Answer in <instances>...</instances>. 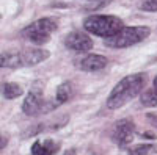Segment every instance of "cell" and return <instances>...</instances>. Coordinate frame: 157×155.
I'll return each instance as SVG.
<instances>
[{"instance_id":"cell-1","label":"cell","mask_w":157,"mask_h":155,"mask_svg":"<svg viewBox=\"0 0 157 155\" xmlns=\"http://www.w3.org/2000/svg\"><path fill=\"white\" fill-rule=\"evenodd\" d=\"M146 83V75L145 74H132L127 75L118 83L107 99V107L110 110H118L123 105H126L127 102H130L134 97H137Z\"/></svg>"},{"instance_id":"cell-11","label":"cell","mask_w":157,"mask_h":155,"mask_svg":"<svg viewBox=\"0 0 157 155\" xmlns=\"http://www.w3.org/2000/svg\"><path fill=\"white\" fill-rule=\"evenodd\" d=\"M71 96V85L68 82L61 83L58 88H57V96H55V100H54V105H61L64 103Z\"/></svg>"},{"instance_id":"cell-4","label":"cell","mask_w":157,"mask_h":155,"mask_svg":"<svg viewBox=\"0 0 157 155\" xmlns=\"http://www.w3.org/2000/svg\"><path fill=\"white\" fill-rule=\"evenodd\" d=\"M57 22L50 17H43V19H38L33 24H30L29 27H25L22 30V36L25 39H29L33 44H46L50 39V35L57 30Z\"/></svg>"},{"instance_id":"cell-13","label":"cell","mask_w":157,"mask_h":155,"mask_svg":"<svg viewBox=\"0 0 157 155\" xmlns=\"http://www.w3.org/2000/svg\"><path fill=\"white\" fill-rule=\"evenodd\" d=\"M141 103L145 107H157V89H149V91L141 94Z\"/></svg>"},{"instance_id":"cell-9","label":"cell","mask_w":157,"mask_h":155,"mask_svg":"<svg viewBox=\"0 0 157 155\" xmlns=\"http://www.w3.org/2000/svg\"><path fill=\"white\" fill-rule=\"evenodd\" d=\"M0 68H6V69L24 68L21 50L19 52H3V54H0Z\"/></svg>"},{"instance_id":"cell-14","label":"cell","mask_w":157,"mask_h":155,"mask_svg":"<svg viewBox=\"0 0 157 155\" xmlns=\"http://www.w3.org/2000/svg\"><path fill=\"white\" fill-rule=\"evenodd\" d=\"M152 150H154V149H152V146H149V144L137 146V147H134V149L129 150V155H148V153H151Z\"/></svg>"},{"instance_id":"cell-15","label":"cell","mask_w":157,"mask_h":155,"mask_svg":"<svg viewBox=\"0 0 157 155\" xmlns=\"http://www.w3.org/2000/svg\"><path fill=\"white\" fill-rule=\"evenodd\" d=\"M140 9L143 11H157V0H140Z\"/></svg>"},{"instance_id":"cell-12","label":"cell","mask_w":157,"mask_h":155,"mask_svg":"<svg viewBox=\"0 0 157 155\" xmlns=\"http://www.w3.org/2000/svg\"><path fill=\"white\" fill-rule=\"evenodd\" d=\"M2 93L6 99H16V97L22 96V88L16 83H5L2 88Z\"/></svg>"},{"instance_id":"cell-7","label":"cell","mask_w":157,"mask_h":155,"mask_svg":"<svg viewBox=\"0 0 157 155\" xmlns=\"http://www.w3.org/2000/svg\"><path fill=\"white\" fill-rule=\"evenodd\" d=\"M64 46L71 50H75V52H86L93 47V41H91V38L85 33L72 31L64 38Z\"/></svg>"},{"instance_id":"cell-3","label":"cell","mask_w":157,"mask_h":155,"mask_svg":"<svg viewBox=\"0 0 157 155\" xmlns=\"http://www.w3.org/2000/svg\"><path fill=\"white\" fill-rule=\"evenodd\" d=\"M149 33H151V30L148 27H124L116 35L105 38V46H109L112 49L130 47L134 44L141 42L143 39H146L149 36Z\"/></svg>"},{"instance_id":"cell-17","label":"cell","mask_w":157,"mask_h":155,"mask_svg":"<svg viewBox=\"0 0 157 155\" xmlns=\"http://www.w3.org/2000/svg\"><path fill=\"white\" fill-rule=\"evenodd\" d=\"M6 143H8V138L3 136V135H0V150H2V149L6 146Z\"/></svg>"},{"instance_id":"cell-16","label":"cell","mask_w":157,"mask_h":155,"mask_svg":"<svg viewBox=\"0 0 157 155\" xmlns=\"http://www.w3.org/2000/svg\"><path fill=\"white\" fill-rule=\"evenodd\" d=\"M146 118L151 121V124H152V125H155V127H157V116H155V114H152V113H148V114H146Z\"/></svg>"},{"instance_id":"cell-2","label":"cell","mask_w":157,"mask_h":155,"mask_svg":"<svg viewBox=\"0 0 157 155\" xmlns=\"http://www.w3.org/2000/svg\"><path fill=\"white\" fill-rule=\"evenodd\" d=\"M83 27L86 31L93 33L96 36L102 38H110L116 35L120 30L124 28L123 20L116 16H105V14H96V16H90L85 19Z\"/></svg>"},{"instance_id":"cell-19","label":"cell","mask_w":157,"mask_h":155,"mask_svg":"<svg viewBox=\"0 0 157 155\" xmlns=\"http://www.w3.org/2000/svg\"><path fill=\"white\" fill-rule=\"evenodd\" d=\"M64 155H72V153H71V152H66V153H64Z\"/></svg>"},{"instance_id":"cell-5","label":"cell","mask_w":157,"mask_h":155,"mask_svg":"<svg viewBox=\"0 0 157 155\" xmlns=\"http://www.w3.org/2000/svg\"><path fill=\"white\" fill-rule=\"evenodd\" d=\"M134 132H135V125L130 119H121L118 121L113 127V133L112 138L118 146H127L132 143L134 139Z\"/></svg>"},{"instance_id":"cell-18","label":"cell","mask_w":157,"mask_h":155,"mask_svg":"<svg viewBox=\"0 0 157 155\" xmlns=\"http://www.w3.org/2000/svg\"><path fill=\"white\" fill-rule=\"evenodd\" d=\"M154 88L157 89V77H155V79H154Z\"/></svg>"},{"instance_id":"cell-8","label":"cell","mask_w":157,"mask_h":155,"mask_svg":"<svg viewBox=\"0 0 157 155\" xmlns=\"http://www.w3.org/2000/svg\"><path fill=\"white\" fill-rule=\"evenodd\" d=\"M77 66L80 68L82 71L86 72H94V71H101L107 66V58L102 55H86L82 60L77 61Z\"/></svg>"},{"instance_id":"cell-6","label":"cell","mask_w":157,"mask_h":155,"mask_svg":"<svg viewBox=\"0 0 157 155\" xmlns=\"http://www.w3.org/2000/svg\"><path fill=\"white\" fill-rule=\"evenodd\" d=\"M22 110L29 116H36L44 110V99H43L41 89H38V88L30 89L29 96L25 97V100L22 103Z\"/></svg>"},{"instance_id":"cell-10","label":"cell","mask_w":157,"mask_h":155,"mask_svg":"<svg viewBox=\"0 0 157 155\" xmlns=\"http://www.w3.org/2000/svg\"><path fill=\"white\" fill-rule=\"evenodd\" d=\"M60 146L52 139L44 141H36L32 146V155H55L58 152Z\"/></svg>"}]
</instances>
